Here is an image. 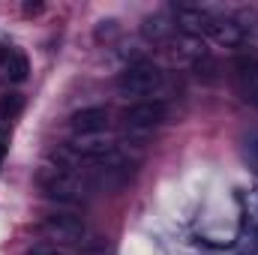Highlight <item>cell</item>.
Masks as SVG:
<instances>
[{"label": "cell", "mask_w": 258, "mask_h": 255, "mask_svg": "<svg viewBox=\"0 0 258 255\" xmlns=\"http://www.w3.org/2000/svg\"><path fill=\"white\" fill-rule=\"evenodd\" d=\"M39 189L48 201H57V204H84L90 195H93V183L90 177L81 171V168H72V165H48L42 168L39 174Z\"/></svg>", "instance_id": "cell-1"}, {"label": "cell", "mask_w": 258, "mask_h": 255, "mask_svg": "<svg viewBox=\"0 0 258 255\" xmlns=\"http://www.w3.org/2000/svg\"><path fill=\"white\" fill-rule=\"evenodd\" d=\"M162 81H165V75H162V69L156 63H150V60H138V63L126 66L123 72H120V78H117V93L120 96H126V99H144V96H153L159 87H162Z\"/></svg>", "instance_id": "cell-2"}, {"label": "cell", "mask_w": 258, "mask_h": 255, "mask_svg": "<svg viewBox=\"0 0 258 255\" xmlns=\"http://www.w3.org/2000/svg\"><path fill=\"white\" fill-rule=\"evenodd\" d=\"M165 102L162 99H141V102H132L126 111H123V126L132 135H147L150 129H156L165 120Z\"/></svg>", "instance_id": "cell-3"}, {"label": "cell", "mask_w": 258, "mask_h": 255, "mask_svg": "<svg viewBox=\"0 0 258 255\" xmlns=\"http://www.w3.org/2000/svg\"><path fill=\"white\" fill-rule=\"evenodd\" d=\"M42 234L57 243H81L87 237V225L75 213H51L42 222Z\"/></svg>", "instance_id": "cell-4"}, {"label": "cell", "mask_w": 258, "mask_h": 255, "mask_svg": "<svg viewBox=\"0 0 258 255\" xmlns=\"http://www.w3.org/2000/svg\"><path fill=\"white\" fill-rule=\"evenodd\" d=\"M234 84L240 90V96L258 108V54L255 51H243L234 60Z\"/></svg>", "instance_id": "cell-5"}, {"label": "cell", "mask_w": 258, "mask_h": 255, "mask_svg": "<svg viewBox=\"0 0 258 255\" xmlns=\"http://www.w3.org/2000/svg\"><path fill=\"white\" fill-rule=\"evenodd\" d=\"M69 129L75 138H93V135H102L108 129V111L102 105H90V108H81L69 117Z\"/></svg>", "instance_id": "cell-6"}, {"label": "cell", "mask_w": 258, "mask_h": 255, "mask_svg": "<svg viewBox=\"0 0 258 255\" xmlns=\"http://www.w3.org/2000/svg\"><path fill=\"white\" fill-rule=\"evenodd\" d=\"M207 36H210L213 42L231 48V45H240V42H243L246 30H243V24H237L234 18H213V24L207 27Z\"/></svg>", "instance_id": "cell-7"}, {"label": "cell", "mask_w": 258, "mask_h": 255, "mask_svg": "<svg viewBox=\"0 0 258 255\" xmlns=\"http://www.w3.org/2000/svg\"><path fill=\"white\" fill-rule=\"evenodd\" d=\"M174 30H177V21H174L171 15H165V12L150 15V18H144V24H141V33H144V39H150V42H165V39L174 36Z\"/></svg>", "instance_id": "cell-8"}, {"label": "cell", "mask_w": 258, "mask_h": 255, "mask_svg": "<svg viewBox=\"0 0 258 255\" xmlns=\"http://www.w3.org/2000/svg\"><path fill=\"white\" fill-rule=\"evenodd\" d=\"M3 75H6L12 84L27 81V75H30V60H27V54L18 51V48H12L9 57H6V63H3Z\"/></svg>", "instance_id": "cell-9"}, {"label": "cell", "mask_w": 258, "mask_h": 255, "mask_svg": "<svg viewBox=\"0 0 258 255\" xmlns=\"http://www.w3.org/2000/svg\"><path fill=\"white\" fill-rule=\"evenodd\" d=\"M240 156L249 165V171L258 174V129H246L240 138Z\"/></svg>", "instance_id": "cell-10"}, {"label": "cell", "mask_w": 258, "mask_h": 255, "mask_svg": "<svg viewBox=\"0 0 258 255\" xmlns=\"http://www.w3.org/2000/svg\"><path fill=\"white\" fill-rule=\"evenodd\" d=\"M21 108H24V96H21V93H3V96H0V120H3V123L15 120V117L21 114Z\"/></svg>", "instance_id": "cell-11"}, {"label": "cell", "mask_w": 258, "mask_h": 255, "mask_svg": "<svg viewBox=\"0 0 258 255\" xmlns=\"http://www.w3.org/2000/svg\"><path fill=\"white\" fill-rule=\"evenodd\" d=\"M24 255H60V249L51 246V243H36V246H30Z\"/></svg>", "instance_id": "cell-12"}, {"label": "cell", "mask_w": 258, "mask_h": 255, "mask_svg": "<svg viewBox=\"0 0 258 255\" xmlns=\"http://www.w3.org/2000/svg\"><path fill=\"white\" fill-rule=\"evenodd\" d=\"M6 150H9V123H0V165H3Z\"/></svg>", "instance_id": "cell-13"}, {"label": "cell", "mask_w": 258, "mask_h": 255, "mask_svg": "<svg viewBox=\"0 0 258 255\" xmlns=\"http://www.w3.org/2000/svg\"><path fill=\"white\" fill-rule=\"evenodd\" d=\"M24 12L33 15V12H42V3H24Z\"/></svg>", "instance_id": "cell-14"}, {"label": "cell", "mask_w": 258, "mask_h": 255, "mask_svg": "<svg viewBox=\"0 0 258 255\" xmlns=\"http://www.w3.org/2000/svg\"><path fill=\"white\" fill-rule=\"evenodd\" d=\"M9 51H12V48H6V45L0 42V66L6 63V57H9Z\"/></svg>", "instance_id": "cell-15"}]
</instances>
